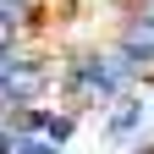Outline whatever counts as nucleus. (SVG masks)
Segmentation results:
<instances>
[{
	"label": "nucleus",
	"mask_w": 154,
	"mask_h": 154,
	"mask_svg": "<svg viewBox=\"0 0 154 154\" xmlns=\"http://www.w3.org/2000/svg\"><path fill=\"white\" fill-rule=\"evenodd\" d=\"M121 50L132 55V61H154V11L149 17H132V22L121 28Z\"/></svg>",
	"instance_id": "f257e3e1"
},
{
	"label": "nucleus",
	"mask_w": 154,
	"mask_h": 154,
	"mask_svg": "<svg viewBox=\"0 0 154 154\" xmlns=\"http://www.w3.org/2000/svg\"><path fill=\"white\" fill-rule=\"evenodd\" d=\"M38 88V66H11L6 72V94H33Z\"/></svg>",
	"instance_id": "f03ea898"
},
{
	"label": "nucleus",
	"mask_w": 154,
	"mask_h": 154,
	"mask_svg": "<svg viewBox=\"0 0 154 154\" xmlns=\"http://www.w3.org/2000/svg\"><path fill=\"white\" fill-rule=\"evenodd\" d=\"M132 121H138V105H132V99H121V110L110 116V132H127Z\"/></svg>",
	"instance_id": "7ed1b4c3"
},
{
	"label": "nucleus",
	"mask_w": 154,
	"mask_h": 154,
	"mask_svg": "<svg viewBox=\"0 0 154 154\" xmlns=\"http://www.w3.org/2000/svg\"><path fill=\"white\" fill-rule=\"evenodd\" d=\"M11 50V17H0V55Z\"/></svg>",
	"instance_id": "20e7f679"
},
{
	"label": "nucleus",
	"mask_w": 154,
	"mask_h": 154,
	"mask_svg": "<svg viewBox=\"0 0 154 154\" xmlns=\"http://www.w3.org/2000/svg\"><path fill=\"white\" fill-rule=\"evenodd\" d=\"M22 154H61L55 143H22Z\"/></svg>",
	"instance_id": "39448f33"
},
{
	"label": "nucleus",
	"mask_w": 154,
	"mask_h": 154,
	"mask_svg": "<svg viewBox=\"0 0 154 154\" xmlns=\"http://www.w3.org/2000/svg\"><path fill=\"white\" fill-rule=\"evenodd\" d=\"M6 11H17V0H0V17H6Z\"/></svg>",
	"instance_id": "423d86ee"
}]
</instances>
